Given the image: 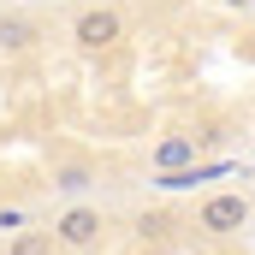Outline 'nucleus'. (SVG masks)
I'll use <instances>...</instances> for the list:
<instances>
[{
	"label": "nucleus",
	"mask_w": 255,
	"mask_h": 255,
	"mask_svg": "<svg viewBox=\"0 0 255 255\" xmlns=\"http://www.w3.org/2000/svg\"><path fill=\"white\" fill-rule=\"evenodd\" d=\"M196 226H202L208 238H232V232H244V226H250V196H238V190L208 196V202L196 208Z\"/></svg>",
	"instance_id": "f257e3e1"
},
{
	"label": "nucleus",
	"mask_w": 255,
	"mask_h": 255,
	"mask_svg": "<svg viewBox=\"0 0 255 255\" xmlns=\"http://www.w3.org/2000/svg\"><path fill=\"white\" fill-rule=\"evenodd\" d=\"M119 36H125V24H119V12H113V6H89V12H77V18H71V42H77L83 54H107Z\"/></svg>",
	"instance_id": "f03ea898"
},
{
	"label": "nucleus",
	"mask_w": 255,
	"mask_h": 255,
	"mask_svg": "<svg viewBox=\"0 0 255 255\" xmlns=\"http://www.w3.org/2000/svg\"><path fill=\"white\" fill-rule=\"evenodd\" d=\"M101 208H89V202H71V208H60L54 214V238H60L65 250H95L101 244Z\"/></svg>",
	"instance_id": "7ed1b4c3"
},
{
	"label": "nucleus",
	"mask_w": 255,
	"mask_h": 255,
	"mask_svg": "<svg viewBox=\"0 0 255 255\" xmlns=\"http://www.w3.org/2000/svg\"><path fill=\"white\" fill-rule=\"evenodd\" d=\"M190 160H196V136H184V130L160 136V142H154V154H148V166H154V172H178V166H190Z\"/></svg>",
	"instance_id": "20e7f679"
},
{
	"label": "nucleus",
	"mask_w": 255,
	"mask_h": 255,
	"mask_svg": "<svg viewBox=\"0 0 255 255\" xmlns=\"http://www.w3.org/2000/svg\"><path fill=\"white\" fill-rule=\"evenodd\" d=\"M36 36H42V30H36L30 18H18V12H6V18H0V54H24Z\"/></svg>",
	"instance_id": "39448f33"
},
{
	"label": "nucleus",
	"mask_w": 255,
	"mask_h": 255,
	"mask_svg": "<svg viewBox=\"0 0 255 255\" xmlns=\"http://www.w3.org/2000/svg\"><path fill=\"white\" fill-rule=\"evenodd\" d=\"M89 184H95V172H89V166H77V160L54 172V190H60V196H83Z\"/></svg>",
	"instance_id": "423d86ee"
},
{
	"label": "nucleus",
	"mask_w": 255,
	"mask_h": 255,
	"mask_svg": "<svg viewBox=\"0 0 255 255\" xmlns=\"http://www.w3.org/2000/svg\"><path fill=\"white\" fill-rule=\"evenodd\" d=\"M48 244H60V238H54V226H48V232H30V238H18V244H12V255H48Z\"/></svg>",
	"instance_id": "0eeeda50"
},
{
	"label": "nucleus",
	"mask_w": 255,
	"mask_h": 255,
	"mask_svg": "<svg viewBox=\"0 0 255 255\" xmlns=\"http://www.w3.org/2000/svg\"><path fill=\"white\" fill-rule=\"evenodd\" d=\"M0 232H24V208H0Z\"/></svg>",
	"instance_id": "6e6552de"
}]
</instances>
